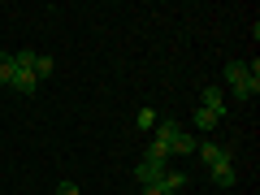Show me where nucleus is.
I'll list each match as a JSON object with an SVG mask.
<instances>
[{
    "label": "nucleus",
    "mask_w": 260,
    "mask_h": 195,
    "mask_svg": "<svg viewBox=\"0 0 260 195\" xmlns=\"http://www.w3.org/2000/svg\"><path fill=\"white\" fill-rule=\"evenodd\" d=\"M225 83H230L234 100H256L260 95V65L256 61H230L225 65Z\"/></svg>",
    "instance_id": "1"
},
{
    "label": "nucleus",
    "mask_w": 260,
    "mask_h": 195,
    "mask_svg": "<svg viewBox=\"0 0 260 195\" xmlns=\"http://www.w3.org/2000/svg\"><path fill=\"white\" fill-rule=\"evenodd\" d=\"M156 135L169 139V156H186V152H195V135L182 126V121H174V117H160L156 121Z\"/></svg>",
    "instance_id": "2"
},
{
    "label": "nucleus",
    "mask_w": 260,
    "mask_h": 195,
    "mask_svg": "<svg viewBox=\"0 0 260 195\" xmlns=\"http://www.w3.org/2000/svg\"><path fill=\"white\" fill-rule=\"evenodd\" d=\"M165 174H169V160H152V156H143L139 165H135V178H139V186H156Z\"/></svg>",
    "instance_id": "3"
},
{
    "label": "nucleus",
    "mask_w": 260,
    "mask_h": 195,
    "mask_svg": "<svg viewBox=\"0 0 260 195\" xmlns=\"http://www.w3.org/2000/svg\"><path fill=\"white\" fill-rule=\"evenodd\" d=\"M195 152H200V160H204L208 169L230 165V160H234V152H230V148H217V143H195Z\"/></svg>",
    "instance_id": "4"
},
{
    "label": "nucleus",
    "mask_w": 260,
    "mask_h": 195,
    "mask_svg": "<svg viewBox=\"0 0 260 195\" xmlns=\"http://www.w3.org/2000/svg\"><path fill=\"white\" fill-rule=\"evenodd\" d=\"M200 109H208V113H217V117H225V95L217 91V87H204V91H200Z\"/></svg>",
    "instance_id": "5"
},
{
    "label": "nucleus",
    "mask_w": 260,
    "mask_h": 195,
    "mask_svg": "<svg viewBox=\"0 0 260 195\" xmlns=\"http://www.w3.org/2000/svg\"><path fill=\"white\" fill-rule=\"evenodd\" d=\"M13 78H18V61H13V52H0V83L13 91Z\"/></svg>",
    "instance_id": "6"
},
{
    "label": "nucleus",
    "mask_w": 260,
    "mask_h": 195,
    "mask_svg": "<svg viewBox=\"0 0 260 195\" xmlns=\"http://www.w3.org/2000/svg\"><path fill=\"white\" fill-rule=\"evenodd\" d=\"M208 174H213V182H217V186H234V178H239V174H234V160H230V165L208 169Z\"/></svg>",
    "instance_id": "7"
},
{
    "label": "nucleus",
    "mask_w": 260,
    "mask_h": 195,
    "mask_svg": "<svg viewBox=\"0 0 260 195\" xmlns=\"http://www.w3.org/2000/svg\"><path fill=\"white\" fill-rule=\"evenodd\" d=\"M156 186H165V191H169V195H178V191H182V186H186V174H174V169H169V174H165V178H160V182H156Z\"/></svg>",
    "instance_id": "8"
},
{
    "label": "nucleus",
    "mask_w": 260,
    "mask_h": 195,
    "mask_svg": "<svg viewBox=\"0 0 260 195\" xmlns=\"http://www.w3.org/2000/svg\"><path fill=\"white\" fill-rule=\"evenodd\" d=\"M191 117H195V126H200V130H217V121H221L217 113H208V109H195Z\"/></svg>",
    "instance_id": "9"
},
{
    "label": "nucleus",
    "mask_w": 260,
    "mask_h": 195,
    "mask_svg": "<svg viewBox=\"0 0 260 195\" xmlns=\"http://www.w3.org/2000/svg\"><path fill=\"white\" fill-rule=\"evenodd\" d=\"M156 121H160V113H156V109H139L135 126H139V130H156Z\"/></svg>",
    "instance_id": "10"
},
{
    "label": "nucleus",
    "mask_w": 260,
    "mask_h": 195,
    "mask_svg": "<svg viewBox=\"0 0 260 195\" xmlns=\"http://www.w3.org/2000/svg\"><path fill=\"white\" fill-rule=\"evenodd\" d=\"M56 195H78V186L74 182H56Z\"/></svg>",
    "instance_id": "11"
},
{
    "label": "nucleus",
    "mask_w": 260,
    "mask_h": 195,
    "mask_svg": "<svg viewBox=\"0 0 260 195\" xmlns=\"http://www.w3.org/2000/svg\"><path fill=\"white\" fill-rule=\"evenodd\" d=\"M143 195H169L165 186H143Z\"/></svg>",
    "instance_id": "12"
}]
</instances>
